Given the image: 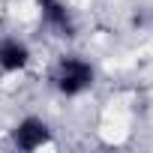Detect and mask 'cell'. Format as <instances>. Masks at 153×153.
Instances as JSON below:
<instances>
[{
	"label": "cell",
	"mask_w": 153,
	"mask_h": 153,
	"mask_svg": "<svg viewBox=\"0 0 153 153\" xmlns=\"http://www.w3.org/2000/svg\"><path fill=\"white\" fill-rule=\"evenodd\" d=\"M51 81H54V87H57L60 96L75 99V96H81V93H87V90L93 87L96 69H93L90 60H84V57H78V54H63V57L57 60V69H54V75H51Z\"/></svg>",
	"instance_id": "cell-1"
},
{
	"label": "cell",
	"mask_w": 153,
	"mask_h": 153,
	"mask_svg": "<svg viewBox=\"0 0 153 153\" xmlns=\"http://www.w3.org/2000/svg\"><path fill=\"white\" fill-rule=\"evenodd\" d=\"M48 135H51L48 123L36 114H27L12 126V144L18 150H39L42 144H48Z\"/></svg>",
	"instance_id": "cell-2"
},
{
	"label": "cell",
	"mask_w": 153,
	"mask_h": 153,
	"mask_svg": "<svg viewBox=\"0 0 153 153\" xmlns=\"http://www.w3.org/2000/svg\"><path fill=\"white\" fill-rule=\"evenodd\" d=\"M30 63V48L18 36H3L0 39V69L3 72H21Z\"/></svg>",
	"instance_id": "cell-3"
},
{
	"label": "cell",
	"mask_w": 153,
	"mask_h": 153,
	"mask_svg": "<svg viewBox=\"0 0 153 153\" xmlns=\"http://www.w3.org/2000/svg\"><path fill=\"white\" fill-rule=\"evenodd\" d=\"M39 12L51 30H57L60 36H75V21H72L63 0H39Z\"/></svg>",
	"instance_id": "cell-4"
}]
</instances>
